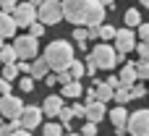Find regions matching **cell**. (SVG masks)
I'll return each mask as SVG.
<instances>
[{"label":"cell","instance_id":"obj_1","mask_svg":"<svg viewBox=\"0 0 149 136\" xmlns=\"http://www.w3.org/2000/svg\"><path fill=\"white\" fill-rule=\"evenodd\" d=\"M63 18L71 21L76 29H89V26H102L105 24V5L94 0H65L60 3Z\"/></svg>","mask_w":149,"mask_h":136},{"label":"cell","instance_id":"obj_2","mask_svg":"<svg viewBox=\"0 0 149 136\" xmlns=\"http://www.w3.org/2000/svg\"><path fill=\"white\" fill-rule=\"evenodd\" d=\"M45 66H47V71H58V73H63V71H68V66L76 60L73 58V47H71V42H65V39H55V42H50L47 47H45Z\"/></svg>","mask_w":149,"mask_h":136},{"label":"cell","instance_id":"obj_3","mask_svg":"<svg viewBox=\"0 0 149 136\" xmlns=\"http://www.w3.org/2000/svg\"><path fill=\"white\" fill-rule=\"evenodd\" d=\"M37 21L42 26H55L63 21V10H60V3H52V0H45V3H37Z\"/></svg>","mask_w":149,"mask_h":136},{"label":"cell","instance_id":"obj_4","mask_svg":"<svg viewBox=\"0 0 149 136\" xmlns=\"http://www.w3.org/2000/svg\"><path fill=\"white\" fill-rule=\"evenodd\" d=\"M89 60L94 63V68L110 71V68H115V63H118V52L113 50V45H97V47L92 50Z\"/></svg>","mask_w":149,"mask_h":136},{"label":"cell","instance_id":"obj_5","mask_svg":"<svg viewBox=\"0 0 149 136\" xmlns=\"http://www.w3.org/2000/svg\"><path fill=\"white\" fill-rule=\"evenodd\" d=\"M16 29H29L34 21H37V3H18L16 10L10 13Z\"/></svg>","mask_w":149,"mask_h":136},{"label":"cell","instance_id":"obj_6","mask_svg":"<svg viewBox=\"0 0 149 136\" xmlns=\"http://www.w3.org/2000/svg\"><path fill=\"white\" fill-rule=\"evenodd\" d=\"M13 47V52H16V58L18 60H31V58H37V52H39V42L34 39V37H29V34H24V37H16V42L10 45Z\"/></svg>","mask_w":149,"mask_h":136},{"label":"cell","instance_id":"obj_7","mask_svg":"<svg viewBox=\"0 0 149 136\" xmlns=\"http://www.w3.org/2000/svg\"><path fill=\"white\" fill-rule=\"evenodd\" d=\"M126 131L131 136H149V110H136L126 121Z\"/></svg>","mask_w":149,"mask_h":136},{"label":"cell","instance_id":"obj_8","mask_svg":"<svg viewBox=\"0 0 149 136\" xmlns=\"http://www.w3.org/2000/svg\"><path fill=\"white\" fill-rule=\"evenodd\" d=\"M24 110V102L16 97V94H8V97H0V115L8 118V121H18Z\"/></svg>","mask_w":149,"mask_h":136},{"label":"cell","instance_id":"obj_9","mask_svg":"<svg viewBox=\"0 0 149 136\" xmlns=\"http://www.w3.org/2000/svg\"><path fill=\"white\" fill-rule=\"evenodd\" d=\"M131 50H136V34L131 29H115V52L126 55Z\"/></svg>","mask_w":149,"mask_h":136},{"label":"cell","instance_id":"obj_10","mask_svg":"<svg viewBox=\"0 0 149 136\" xmlns=\"http://www.w3.org/2000/svg\"><path fill=\"white\" fill-rule=\"evenodd\" d=\"M39 123H42V110H39V107L29 105V107L21 110V115H18V126H21V131H29V134H31V128H37Z\"/></svg>","mask_w":149,"mask_h":136},{"label":"cell","instance_id":"obj_11","mask_svg":"<svg viewBox=\"0 0 149 136\" xmlns=\"http://www.w3.org/2000/svg\"><path fill=\"white\" fill-rule=\"evenodd\" d=\"M105 113H107V107L102 105V102H86L84 105V118H86V123H100L102 118H105Z\"/></svg>","mask_w":149,"mask_h":136},{"label":"cell","instance_id":"obj_12","mask_svg":"<svg viewBox=\"0 0 149 136\" xmlns=\"http://www.w3.org/2000/svg\"><path fill=\"white\" fill-rule=\"evenodd\" d=\"M118 84H120V89H131L134 84H139V79H136V68H134V63H126V66H123V71H120V76H118Z\"/></svg>","mask_w":149,"mask_h":136},{"label":"cell","instance_id":"obj_13","mask_svg":"<svg viewBox=\"0 0 149 136\" xmlns=\"http://www.w3.org/2000/svg\"><path fill=\"white\" fill-rule=\"evenodd\" d=\"M39 110H42V115H50V118H55V115L63 110V97H60V94H50Z\"/></svg>","mask_w":149,"mask_h":136},{"label":"cell","instance_id":"obj_14","mask_svg":"<svg viewBox=\"0 0 149 136\" xmlns=\"http://www.w3.org/2000/svg\"><path fill=\"white\" fill-rule=\"evenodd\" d=\"M126 121H128V110H126V107H115V110L110 113V123L115 126V131L120 136L126 134Z\"/></svg>","mask_w":149,"mask_h":136},{"label":"cell","instance_id":"obj_15","mask_svg":"<svg viewBox=\"0 0 149 136\" xmlns=\"http://www.w3.org/2000/svg\"><path fill=\"white\" fill-rule=\"evenodd\" d=\"M92 86H94V97H97V102H107V100H113V92L115 89H110L105 81H100V79H92Z\"/></svg>","mask_w":149,"mask_h":136},{"label":"cell","instance_id":"obj_16","mask_svg":"<svg viewBox=\"0 0 149 136\" xmlns=\"http://www.w3.org/2000/svg\"><path fill=\"white\" fill-rule=\"evenodd\" d=\"M47 76V66H45V60L42 58H34L31 63H29V79L34 81V79H45Z\"/></svg>","mask_w":149,"mask_h":136},{"label":"cell","instance_id":"obj_17","mask_svg":"<svg viewBox=\"0 0 149 136\" xmlns=\"http://www.w3.org/2000/svg\"><path fill=\"white\" fill-rule=\"evenodd\" d=\"M81 94H84L81 81H71V84H65V86H63V92H60V97H63V100H76V97H81Z\"/></svg>","mask_w":149,"mask_h":136},{"label":"cell","instance_id":"obj_18","mask_svg":"<svg viewBox=\"0 0 149 136\" xmlns=\"http://www.w3.org/2000/svg\"><path fill=\"white\" fill-rule=\"evenodd\" d=\"M13 34H16V24H13V18L5 16V13H0V39L5 42V37H13Z\"/></svg>","mask_w":149,"mask_h":136},{"label":"cell","instance_id":"obj_19","mask_svg":"<svg viewBox=\"0 0 149 136\" xmlns=\"http://www.w3.org/2000/svg\"><path fill=\"white\" fill-rule=\"evenodd\" d=\"M13 63H18V58H16L13 47H10V45H5V47L0 50V66H13Z\"/></svg>","mask_w":149,"mask_h":136},{"label":"cell","instance_id":"obj_20","mask_svg":"<svg viewBox=\"0 0 149 136\" xmlns=\"http://www.w3.org/2000/svg\"><path fill=\"white\" fill-rule=\"evenodd\" d=\"M123 18H126V29H131V26H139V24H141V16H139V10H136V8H128Z\"/></svg>","mask_w":149,"mask_h":136},{"label":"cell","instance_id":"obj_21","mask_svg":"<svg viewBox=\"0 0 149 136\" xmlns=\"http://www.w3.org/2000/svg\"><path fill=\"white\" fill-rule=\"evenodd\" d=\"M134 68H136V79L139 81H149V60H139Z\"/></svg>","mask_w":149,"mask_h":136},{"label":"cell","instance_id":"obj_22","mask_svg":"<svg viewBox=\"0 0 149 136\" xmlns=\"http://www.w3.org/2000/svg\"><path fill=\"white\" fill-rule=\"evenodd\" d=\"M100 39H102V45H107L110 39H115V26L102 24V26H100Z\"/></svg>","mask_w":149,"mask_h":136},{"label":"cell","instance_id":"obj_23","mask_svg":"<svg viewBox=\"0 0 149 136\" xmlns=\"http://www.w3.org/2000/svg\"><path fill=\"white\" fill-rule=\"evenodd\" d=\"M68 76H71V81H79V79L84 76V63H79V60H73V63L68 66Z\"/></svg>","mask_w":149,"mask_h":136},{"label":"cell","instance_id":"obj_24","mask_svg":"<svg viewBox=\"0 0 149 136\" xmlns=\"http://www.w3.org/2000/svg\"><path fill=\"white\" fill-rule=\"evenodd\" d=\"M113 100L118 102V107H123V105L131 100V94H128V89H120V86H118V89L113 92Z\"/></svg>","mask_w":149,"mask_h":136},{"label":"cell","instance_id":"obj_25","mask_svg":"<svg viewBox=\"0 0 149 136\" xmlns=\"http://www.w3.org/2000/svg\"><path fill=\"white\" fill-rule=\"evenodd\" d=\"M16 131H21L18 121H8V123L0 126V136H10V134H16Z\"/></svg>","mask_w":149,"mask_h":136},{"label":"cell","instance_id":"obj_26","mask_svg":"<svg viewBox=\"0 0 149 136\" xmlns=\"http://www.w3.org/2000/svg\"><path fill=\"white\" fill-rule=\"evenodd\" d=\"M73 39H76V45L84 50V47H86V39H89V37H86V29H73Z\"/></svg>","mask_w":149,"mask_h":136},{"label":"cell","instance_id":"obj_27","mask_svg":"<svg viewBox=\"0 0 149 136\" xmlns=\"http://www.w3.org/2000/svg\"><path fill=\"white\" fill-rule=\"evenodd\" d=\"M42 131H45V136H63V128H60V123H47Z\"/></svg>","mask_w":149,"mask_h":136},{"label":"cell","instance_id":"obj_28","mask_svg":"<svg viewBox=\"0 0 149 136\" xmlns=\"http://www.w3.org/2000/svg\"><path fill=\"white\" fill-rule=\"evenodd\" d=\"M26 34H29V37H34V39H39V37L45 34V26H42L39 21H34V24L29 26V31H26Z\"/></svg>","mask_w":149,"mask_h":136},{"label":"cell","instance_id":"obj_29","mask_svg":"<svg viewBox=\"0 0 149 136\" xmlns=\"http://www.w3.org/2000/svg\"><path fill=\"white\" fill-rule=\"evenodd\" d=\"M128 94H131V100H139V97L147 94V86H144V84H134V86L128 89Z\"/></svg>","mask_w":149,"mask_h":136},{"label":"cell","instance_id":"obj_30","mask_svg":"<svg viewBox=\"0 0 149 136\" xmlns=\"http://www.w3.org/2000/svg\"><path fill=\"white\" fill-rule=\"evenodd\" d=\"M16 76H18L16 63H13V66H3V79H5V81H10V79H16Z\"/></svg>","mask_w":149,"mask_h":136},{"label":"cell","instance_id":"obj_31","mask_svg":"<svg viewBox=\"0 0 149 136\" xmlns=\"http://www.w3.org/2000/svg\"><path fill=\"white\" fill-rule=\"evenodd\" d=\"M136 52L141 60H149V42H136Z\"/></svg>","mask_w":149,"mask_h":136},{"label":"cell","instance_id":"obj_32","mask_svg":"<svg viewBox=\"0 0 149 136\" xmlns=\"http://www.w3.org/2000/svg\"><path fill=\"white\" fill-rule=\"evenodd\" d=\"M13 10H16V3H13V0H0V13L10 16Z\"/></svg>","mask_w":149,"mask_h":136},{"label":"cell","instance_id":"obj_33","mask_svg":"<svg viewBox=\"0 0 149 136\" xmlns=\"http://www.w3.org/2000/svg\"><path fill=\"white\" fill-rule=\"evenodd\" d=\"M136 37H141V42H149V24H144V21L139 24V34Z\"/></svg>","mask_w":149,"mask_h":136},{"label":"cell","instance_id":"obj_34","mask_svg":"<svg viewBox=\"0 0 149 136\" xmlns=\"http://www.w3.org/2000/svg\"><path fill=\"white\" fill-rule=\"evenodd\" d=\"M81 136H97V126H94V123H84Z\"/></svg>","mask_w":149,"mask_h":136},{"label":"cell","instance_id":"obj_35","mask_svg":"<svg viewBox=\"0 0 149 136\" xmlns=\"http://www.w3.org/2000/svg\"><path fill=\"white\" fill-rule=\"evenodd\" d=\"M10 89H13V86H10V81L0 79V97H8V94H10Z\"/></svg>","mask_w":149,"mask_h":136},{"label":"cell","instance_id":"obj_36","mask_svg":"<svg viewBox=\"0 0 149 136\" xmlns=\"http://www.w3.org/2000/svg\"><path fill=\"white\" fill-rule=\"evenodd\" d=\"M55 84H63V86H65V84H71V76H68V71L58 73V76H55Z\"/></svg>","mask_w":149,"mask_h":136},{"label":"cell","instance_id":"obj_37","mask_svg":"<svg viewBox=\"0 0 149 136\" xmlns=\"http://www.w3.org/2000/svg\"><path fill=\"white\" fill-rule=\"evenodd\" d=\"M21 89H24V92H34V81H31L29 76H26V79H21Z\"/></svg>","mask_w":149,"mask_h":136},{"label":"cell","instance_id":"obj_38","mask_svg":"<svg viewBox=\"0 0 149 136\" xmlns=\"http://www.w3.org/2000/svg\"><path fill=\"white\" fill-rule=\"evenodd\" d=\"M71 115L73 118H84V105H73L71 107Z\"/></svg>","mask_w":149,"mask_h":136},{"label":"cell","instance_id":"obj_39","mask_svg":"<svg viewBox=\"0 0 149 136\" xmlns=\"http://www.w3.org/2000/svg\"><path fill=\"white\" fill-rule=\"evenodd\" d=\"M94 71H97V68H94V63H92V60H86V66H84V73L94 76Z\"/></svg>","mask_w":149,"mask_h":136},{"label":"cell","instance_id":"obj_40","mask_svg":"<svg viewBox=\"0 0 149 136\" xmlns=\"http://www.w3.org/2000/svg\"><path fill=\"white\" fill-rule=\"evenodd\" d=\"M45 84H47V86H55V76L47 73V76H45Z\"/></svg>","mask_w":149,"mask_h":136},{"label":"cell","instance_id":"obj_41","mask_svg":"<svg viewBox=\"0 0 149 136\" xmlns=\"http://www.w3.org/2000/svg\"><path fill=\"white\" fill-rule=\"evenodd\" d=\"M10 136H31L29 131H16V134H10Z\"/></svg>","mask_w":149,"mask_h":136},{"label":"cell","instance_id":"obj_42","mask_svg":"<svg viewBox=\"0 0 149 136\" xmlns=\"http://www.w3.org/2000/svg\"><path fill=\"white\" fill-rule=\"evenodd\" d=\"M3 47H5V42H3V39H0V50H3Z\"/></svg>","mask_w":149,"mask_h":136},{"label":"cell","instance_id":"obj_43","mask_svg":"<svg viewBox=\"0 0 149 136\" xmlns=\"http://www.w3.org/2000/svg\"><path fill=\"white\" fill-rule=\"evenodd\" d=\"M144 8H149V0H144Z\"/></svg>","mask_w":149,"mask_h":136},{"label":"cell","instance_id":"obj_44","mask_svg":"<svg viewBox=\"0 0 149 136\" xmlns=\"http://www.w3.org/2000/svg\"><path fill=\"white\" fill-rule=\"evenodd\" d=\"M68 136H81V134H68Z\"/></svg>","mask_w":149,"mask_h":136},{"label":"cell","instance_id":"obj_45","mask_svg":"<svg viewBox=\"0 0 149 136\" xmlns=\"http://www.w3.org/2000/svg\"><path fill=\"white\" fill-rule=\"evenodd\" d=\"M0 126H3V118H0Z\"/></svg>","mask_w":149,"mask_h":136},{"label":"cell","instance_id":"obj_46","mask_svg":"<svg viewBox=\"0 0 149 136\" xmlns=\"http://www.w3.org/2000/svg\"><path fill=\"white\" fill-rule=\"evenodd\" d=\"M147 94H149V89H147Z\"/></svg>","mask_w":149,"mask_h":136},{"label":"cell","instance_id":"obj_47","mask_svg":"<svg viewBox=\"0 0 149 136\" xmlns=\"http://www.w3.org/2000/svg\"><path fill=\"white\" fill-rule=\"evenodd\" d=\"M0 68H3V66H0Z\"/></svg>","mask_w":149,"mask_h":136}]
</instances>
